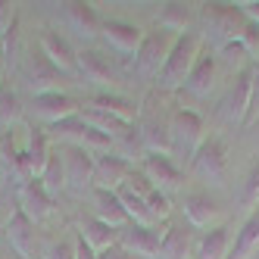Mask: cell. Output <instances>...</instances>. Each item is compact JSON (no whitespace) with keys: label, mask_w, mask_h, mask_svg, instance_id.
<instances>
[{"label":"cell","mask_w":259,"mask_h":259,"mask_svg":"<svg viewBox=\"0 0 259 259\" xmlns=\"http://www.w3.org/2000/svg\"><path fill=\"white\" fill-rule=\"evenodd\" d=\"M22 141H25V165H28V175L31 178H41V172L47 169V159L53 153V141L47 135V128L28 125Z\"/></svg>","instance_id":"cb8c5ba5"},{"label":"cell","mask_w":259,"mask_h":259,"mask_svg":"<svg viewBox=\"0 0 259 259\" xmlns=\"http://www.w3.org/2000/svg\"><path fill=\"white\" fill-rule=\"evenodd\" d=\"M19 122H22V100L16 94V88L10 81H4L0 84V125L7 132V128H16Z\"/></svg>","instance_id":"4dcf8cb0"},{"label":"cell","mask_w":259,"mask_h":259,"mask_svg":"<svg viewBox=\"0 0 259 259\" xmlns=\"http://www.w3.org/2000/svg\"><path fill=\"white\" fill-rule=\"evenodd\" d=\"M7 244L13 247V253L19 256V259H38L41 256V237H38V225L19 209V206H13L10 212V222H7Z\"/></svg>","instance_id":"7c38bea8"},{"label":"cell","mask_w":259,"mask_h":259,"mask_svg":"<svg viewBox=\"0 0 259 259\" xmlns=\"http://www.w3.org/2000/svg\"><path fill=\"white\" fill-rule=\"evenodd\" d=\"M194 228L188 222H169L162 228V240H159V256L156 259H194Z\"/></svg>","instance_id":"603a6c76"},{"label":"cell","mask_w":259,"mask_h":259,"mask_svg":"<svg viewBox=\"0 0 259 259\" xmlns=\"http://www.w3.org/2000/svg\"><path fill=\"white\" fill-rule=\"evenodd\" d=\"M191 172L206 181V184H222L228 172V144L222 135H206V141L200 144V150L191 159Z\"/></svg>","instance_id":"30bf717a"},{"label":"cell","mask_w":259,"mask_h":259,"mask_svg":"<svg viewBox=\"0 0 259 259\" xmlns=\"http://www.w3.org/2000/svg\"><path fill=\"white\" fill-rule=\"evenodd\" d=\"M175 38L178 34H172L169 28H159V25H153L150 31H144V41H141L138 53L132 57V75L141 78V81H156V75H159L165 57H169Z\"/></svg>","instance_id":"5b68a950"},{"label":"cell","mask_w":259,"mask_h":259,"mask_svg":"<svg viewBox=\"0 0 259 259\" xmlns=\"http://www.w3.org/2000/svg\"><path fill=\"white\" fill-rule=\"evenodd\" d=\"M116 194H119V200H122V206H125V212H128L132 222H138V225H153L150 209H147V197H141L135 188H128V184H122Z\"/></svg>","instance_id":"1f68e13d"},{"label":"cell","mask_w":259,"mask_h":259,"mask_svg":"<svg viewBox=\"0 0 259 259\" xmlns=\"http://www.w3.org/2000/svg\"><path fill=\"white\" fill-rule=\"evenodd\" d=\"M259 116V60L253 63V100H250V116H247V125H253Z\"/></svg>","instance_id":"74e56055"},{"label":"cell","mask_w":259,"mask_h":259,"mask_svg":"<svg viewBox=\"0 0 259 259\" xmlns=\"http://www.w3.org/2000/svg\"><path fill=\"white\" fill-rule=\"evenodd\" d=\"M16 206H19L34 225H41V222H47L50 215H53V197L44 191V184H41V178H28V181H22L19 188H16Z\"/></svg>","instance_id":"ffe728a7"},{"label":"cell","mask_w":259,"mask_h":259,"mask_svg":"<svg viewBox=\"0 0 259 259\" xmlns=\"http://www.w3.org/2000/svg\"><path fill=\"white\" fill-rule=\"evenodd\" d=\"M0 165H4L7 181H16V188L31 178L28 175V165H25V141H19L16 128L0 132Z\"/></svg>","instance_id":"44dd1931"},{"label":"cell","mask_w":259,"mask_h":259,"mask_svg":"<svg viewBox=\"0 0 259 259\" xmlns=\"http://www.w3.org/2000/svg\"><path fill=\"white\" fill-rule=\"evenodd\" d=\"M97 259H135V256H132V253H125L119 244H113V247L100 250V253H97Z\"/></svg>","instance_id":"60d3db41"},{"label":"cell","mask_w":259,"mask_h":259,"mask_svg":"<svg viewBox=\"0 0 259 259\" xmlns=\"http://www.w3.org/2000/svg\"><path fill=\"white\" fill-rule=\"evenodd\" d=\"M78 109H81V103L72 97L69 91H63V88L31 97V113H34V119H41L47 128L57 125V122H63V119H69V116H75Z\"/></svg>","instance_id":"ac0fdd59"},{"label":"cell","mask_w":259,"mask_h":259,"mask_svg":"<svg viewBox=\"0 0 259 259\" xmlns=\"http://www.w3.org/2000/svg\"><path fill=\"white\" fill-rule=\"evenodd\" d=\"M181 215H184V222H188L191 228H200V231L222 225V222H219L222 219V206H219V200L209 191H188V194H184Z\"/></svg>","instance_id":"2e32d148"},{"label":"cell","mask_w":259,"mask_h":259,"mask_svg":"<svg viewBox=\"0 0 259 259\" xmlns=\"http://www.w3.org/2000/svg\"><path fill=\"white\" fill-rule=\"evenodd\" d=\"M91 203H94V209H91V215H97L100 222H106L109 228H116V231H122L128 222V212H125V206H122V200H119V194L116 191H103V188H94L91 191Z\"/></svg>","instance_id":"d4e9b609"},{"label":"cell","mask_w":259,"mask_h":259,"mask_svg":"<svg viewBox=\"0 0 259 259\" xmlns=\"http://www.w3.org/2000/svg\"><path fill=\"white\" fill-rule=\"evenodd\" d=\"M200 53H203L200 31H194V28L181 31L178 38H175V44H172V50H169V57H165L162 69H159L156 81H153L156 91H162V94H175V91H181Z\"/></svg>","instance_id":"7a4b0ae2"},{"label":"cell","mask_w":259,"mask_h":259,"mask_svg":"<svg viewBox=\"0 0 259 259\" xmlns=\"http://www.w3.org/2000/svg\"><path fill=\"white\" fill-rule=\"evenodd\" d=\"M16 19H19V10H16L13 4H4V0H0V38L13 28Z\"/></svg>","instance_id":"8d00e7d4"},{"label":"cell","mask_w":259,"mask_h":259,"mask_svg":"<svg viewBox=\"0 0 259 259\" xmlns=\"http://www.w3.org/2000/svg\"><path fill=\"white\" fill-rule=\"evenodd\" d=\"M247 19L234 4H203L200 7V38L209 50H222L225 44L240 41Z\"/></svg>","instance_id":"3957f363"},{"label":"cell","mask_w":259,"mask_h":259,"mask_svg":"<svg viewBox=\"0 0 259 259\" xmlns=\"http://www.w3.org/2000/svg\"><path fill=\"white\" fill-rule=\"evenodd\" d=\"M100 41L106 50L119 53V57H135L144 41V28L128 19H106L100 22Z\"/></svg>","instance_id":"9a60e30c"},{"label":"cell","mask_w":259,"mask_h":259,"mask_svg":"<svg viewBox=\"0 0 259 259\" xmlns=\"http://www.w3.org/2000/svg\"><path fill=\"white\" fill-rule=\"evenodd\" d=\"M44 259H75V237H50L41 244Z\"/></svg>","instance_id":"836d02e7"},{"label":"cell","mask_w":259,"mask_h":259,"mask_svg":"<svg viewBox=\"0 0 259 259\" xmlns=\"http://www.w3.org/2000/svg\"><path fill=\"white\" fill-rule=\"evenodd\" d=\"M10 212H13V209H4V203H0V237H4V231H7V222H10Z\"/></svg>","instance_id":"7bdbcfd3"},{"label":"cell","mask_w":259,"mask_h":259,"mask_svg":"<svg viewBox=\"0 0 259 259\" xmlns=\"http://www.w3.org/2000/svg\"><path fill=\"white\" fill-rule=\"evenodd\" d=\"M84 106H94V109H103V113L109 116H116L122 122H135L138 119V103L132 97H125L119 94V91H100V94H91L81 100Z\"/></svg>","instance_id":"4316f807"},{"label":"cell","mask_w":259,"mask_h":259,"mask_svg":"<svg viewBox=\"0 0 259 259\" xmlns=\"http://www.w3.org/2000/svg\"><path fill=\"white\" fill-rule=\"evenodd\" d=\"M250 100H253V66L231 75V84L225 88V94L219 100V119L228 128H247Z\"/></svg>","instance_id":"52a82bcc"},{"label":"cell","mask_w":259,"mask_h":259,"mask_svg":"<svg viewBox=\"0 0 259 259\" xmlns=\"http://www.w3.org/2000/svg\"><path fill=\"white\" fill-rule=\"evenodd\" d=\"M38 47H41V53L57 66L66 78H72L75 75V60H78V47L69 41V34H63V31H57V28H50V25H44L41 28V34H38Z\"/></svg>","instance_id":"5bb4252c"},{"label":"cell","mask_w":259,"mask_h":259,"mask_svg":"<svg viewBox=\"0 0 259 259\" xmlns=\"http://www.w3.org/2000/svg\"><path fill=\"white\" fill-rule=\"evenodd\" d=\"M206 141V122L197 109H188V106H175L172 109V125H169V156L175 162H188L194 159V153L200 150V144Z\"/></svg>","instance_id":"277c9868"},{"label":"cell","mask_w":259,"mask_h":259,"mask_svg":"<svg viewBox=\"0 0 259 259\" xmlns=\"http://www.w3.org/2000/svg\"><path fill=\"white\" fill-rule=\"evenodd\" d=\"M63 13V25L69 31V41L78 47H94V41H100V19L91 4L84 0H66L60 4Z\"/></svg>","instance_id":"9c48e42d"},{"label":"cell","mask_w":259,"mask_h":259,"mask_svg":"<svg viewBox=\"0 0 259 259\" xmlns=\"http://www.w3.org/2000/svg\"><path fill=\"white\" fill-rule=\"evenodd\" d=\"M240 203L253 212L259 206V159H253V165L247 169V178H244V191H240Z\"/></svg>","instance_id":"e575fe53"},{"label":"cell","mask_w":259,"mask_h":259,"mask_svg":"<svg viewBox=\"0 0 259 259\" xmlns=\"http://www.w3.org/2000/svg\"><path fill=\"white\" fill-rule=\"evenodd\" d=\"M147 209H150L153 225H169V219H172V200L165 197L162 191H153L150 197H147Z\"/></svg>","instance_id":"d590c367"},{"label":"cell","mask_w":259,"mask_h":259,"mask_svg":"<svg viewBox=\"0 0 259 259\" xmlns=\"http://www.w3.org/2000/svg\"><path fill=\"white\" fill-rule=\"evenodd\" d=\"M138 169L147 175V181L153 184L156 191H162L165 197L175 194L181 188V181H184V172H181V165L172 159V156H165V153H144V159L138 162Z\"/></svg>","instance_id":"4fadbf2b"},{"label":"cell","mask_w":259,"mask_h":259,"mask_svg":"<svg viewBox=\"0 0 259 259\" xmlns=\"http://www.w3.org/2000/svg\"><path fill=\"white\" fill-rule=\"evenodd\" d=\"M41 184H44V191L57 200L63 191H66V169H63V153H60V147L53 144V153L47 159V169L41 172Z\"/></svg>","instance_id":"f546056e"},{"label":"cell","mask_w":259,"mask_h":259,"mask_svg":"<svg viewBox=\"0 0 259 259\" xmlns=\"http://www.w3.org/2000/svg\"><path fill=\"white\" fill-rule=\"evenodd\" d=\"M0 181H7V175H4V165H0Z\"/></svg>","instance_id":"ee69618b"},{"label":"cell","mask_w":259,"mask_h":259,"mask_svg":"<svg viewBox=\"0 0 259 259\" xmlns=\"http://www.w3.org/2000/svg\"><path fill=\"white\" fill-rule=\"evenodd\" d=\"M231 228L222 222L215 228H206L197 237V247H194V259H228L231 256Z\"/></svg>","instance_id":"484cf974"},{"label":"cell","mask_w":259,"mask_h":259,"mask_svg":"<svg viewBox=\"0 0 259 259\" xmlns=\"http://www.w3.org/2000/svg\"><path fill=\"white\" fill-rule=\"evenodd\" d=\"M75 234H81L97 253L106 250V247H113L116 240H119V231L116 228H109L106 222H100L97 215H91V212H84V215L75 219Z\"/></svg>","instance_id":"83f0119b"},{"label":"cell","mask_w":259,"mask_h":259,"mask_svg":"<svg viewBox=\"0 0 259 259\" xmlns=\"http://www.w3.org/2000/svg\"><path fill=\"white\" fill-rule=\"evenodd\" d=\"M159 240H162V228L159 225H138V222H128V225L119 231L116 244L141 259H156L159 256Z\"/></svg>","instance_id":"e0dca14e"},{"label":"cell","mask_w":259,"mask_h":259,"mask_svg":"<svg viewBox=\"0 0 259 259\" xmlns=\"http://www.w3.org/2000/svg\"><path fill=\"white\" fill-rule=\"evenodd\" d=\"M138 135H141V144L147 153H165L169 156V125H172V109L165 103V94L162 91H150L141 103H138Z\"/></svg>","instance_id":"6da1fadb"},{"label":"cell","mask_w":259,"mask_h":259,"mask_svg":"<svg viewBox=\"0 0 259 259\" xmlns=\"http://www.w3.org/2000/svg\"><path fill=\"white\" fill-rule=\"evenodd\" d=\"M256 250H259V206L244 219L240 231L234 234V244H231V256L228 259H253Z\"/></svg>","instance_id":"f1b7e54d"},{"label":"cell","mask_w":259,"mask_h":259,"mask_svg":"<svg viewBox=\"0 0 259 259\" xmlns=\"http://www.w3.org/2000/svg\"><path fill=\"white\" fill-rule=\"evenodd\" d=\"M215 81H219V57H215V50H209L203 44V53L197 57V63H194V69H191V75H188L181 91L197 97V100H206L215 91Z\"/></svg>","instance_id":"d6986e66"},{"label":"cell","mask_w":259,"mask_h":259,"mask_svg":"<svg viewBox=\"0 0 259 259\" xmlns=\"http://www.w3.org/2000/svg\"><path fill=\"white\" fill-rule=\"evenodd\" d=\"M72 237H75V259H97V250L88 244V240L81 237V234H75L72 231Z\"/></svg>","instance_id":"ab89813d"},{"label":"cell","mask_w":259,"mask_h":259,"mask_svg":"<svg viewBox=\"0 0 259 259\" xmlns=\"http://www.w3.org/2000/svg\"><path fill=\"white\" fill-rule=\"evenodd\" d=\"M75 75L94 88V94L100 91H116L119 75H116V66L109 63L106 50L100 47H78V60H75Z\"/></svg>","instance_id":"ba28073f"},{"label":"cell","mask_w":259,"mask_h":259,"mask_svg":"<svg viewBox=\"0 0 259 259\" xmlns=\"http://www.w3.org/2000/svg\"><path fill=\"white\" fill-rule=\"evenodd\" d=\"M135 165L122 159L116 150H106V153H94V188H103V191H119L125 178L132 175Z\"/></svg>","instance_id":"7402d4cb"},{"label":"cell","mask_w":259,"mask_h":259,"mask_svg":"<svg viewBox=\"0 0 259 259\" xmlns=\"http://www.w3.org/2000/svg\"><path fill=\"white\" fill-rule=\"evenodd\" d=\"M7 81V53H4V38H0V84Z\"/></svg>","instance_id":"b9f144b4"},{"label":"cell","mask_w":259,"mask_h":259,"mask_svg":"<svg viewBox=\"0 0 259 259\" xmlns=\"http://www.w3.org/2000/svg\"><path fill=\"white\" fill-rule=\"evenodd\" d=\"M19 78H22V84L31 97L47 94V91H60V84L66 81V75L44 57L38 44L25 47L22 60H19Z\"/></svg>","instance_id":"8992f818"},{"label":"cell","mask_w":259,"mask_h":259,"mask_svg":"<svg viewBox=\"0 0 259 259\" xmlns=\"http://www.w3.org/2000/svg\"><path fill=\"white\" fill-rule=\"evenodd\" d=\"M234 7L240 10V16H244L247 22L259 25V0H240V4H234Z\"/></svg>","instance_id":"f35d334b"},{"label":"cell","mask_w":259,"mask_h":259,"mask_svg":"<svg viewBox=\"0 0 259 259\" xmlns=\"http://www.w3.org/2000/svg\"><path fill=\"white\" fill-rule=\"evenodd\" d=\"M63 153V169H66V191L84 197L94 191V153L81 147H60Z\"/></svg>","instance_id":"8fae6325"},{"label":"cell","mask_w":259,"mask_h":259,"mask_svg":"<svg viewBox=\"0 0 259 259\" xmlns=\"http://www.w3.org/2000/svg\"><path fill=\"white\" fill-rule=\"evenodd\" d=\"M159 28H169L172 34H181L191 28V7L188 4H165L159 13Z\"/></svg>","instance_id":"d6a6232c"}]
</instances>
